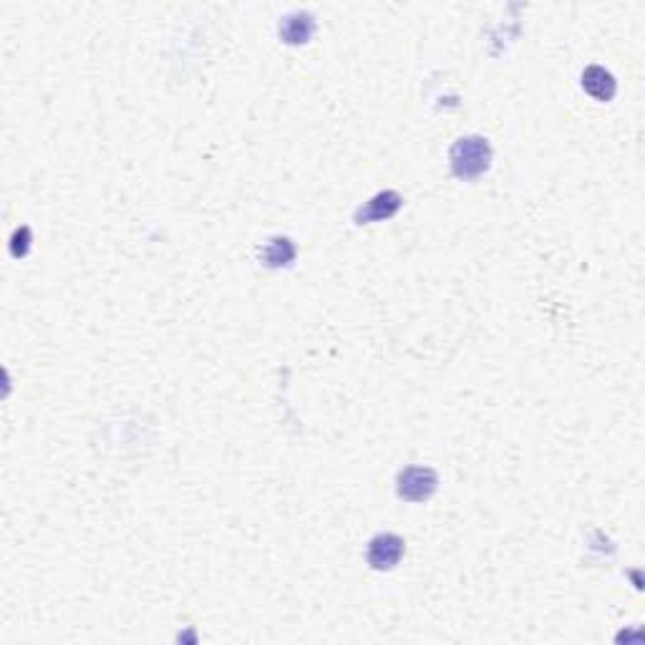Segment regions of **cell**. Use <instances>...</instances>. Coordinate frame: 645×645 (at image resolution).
Listing matches in <instances>:
<instances>
[{
    "label": "cell",
    "instance_id": "cell-2",
    "mask_svg": "<svg viewBox=\"0 0 645 645\" xmlns=\"http://www.w3.org/2000/svg\"><path fill=\"white\" fill-rule=\"evenodd\" d=\"M439 487V474L432 467H406L396 479L401 499L406 502H426Z\"/></svg>",
    "mask_w": 645,
    "mask_h": 645
},
{
    "label": "cell",
    "instance_id": "cell-5",
    "mask_svg": "<svg viewBox=\"0 0 645 645\" xmlns=\"http://www.w3.org/2000/svg\"><path fill=\"white\" fill-rule=\"evenodd\" d=\"M313 31H316V21L306 11H293L288 13L285 18H280V38L285 43H290V46L308 43Z\"/></svg>",
    "mask_w": 645,
    "mask_h": 645
},
{
    "label": "cell",
    "instance_id": "cell-1",
    "mask_svg": "<svg viewBox=\"0 0 645 645\" xmlns=\"http://www.w3.org/2000/svg\"><path fill=\"white\" fill-rule=\"evenodd\" d=\"M449 162H451V172L470 182L481 176L489 165H492V147L484 137H461L454 141L451 152H449Z\"/></svg>",
    "mask_w": 645,
    "mask_h": 645
},
{
    "label": "cell",
    "instance_id": "cell-6",
    "mask_svg": "<svg viewBox=\"0 0 645 645\" xmlns=\"http://www.w3.org/2000/svg\"><path fill=\"white\" fill-rule=\"evenodd\" d=\"M583 89L598 101H611L618 91V83L611 71H605L602 66H587L583 71Z\"/></svg>",
    "mask_w": 645,
    "mask_h": 645
},
{
    "label": "cell",
    "instance_id": "cell-4",
    "mask_svg": "<svg viewBox=\"0 0 645 645\" xmlns=\"http://www.w3.org/2000/svg\"><path fill=\"white\" fill-rule=\"evenodd\" d=\"M403 204L399 192L394 189H386V192H378L375 197L365 202L364 207L356 210V223L358 224H368V223H381V220H388L394 217L399 207Z\"/></svg>",
    "mask_w": 645,
    "mask_h": 645
},
{
    "label": "cell",
    "instance_id": "cell-7",
    "mask_svg": "<svg viewBox=\"0 0 645 645\" xmlns=\"http://www.w3.org/2000/svg\"><path fill=\"white\" fill-rule=\"evenodd\" d=\"M260 258L268 268H285L295 260V245L288 237H272L270 242L262 247Z\"/></svg>",
    "mask_w": 645,
    "mask_h": 645
},
{
    "label": "cell",
    "instance_id": "cell-3",
    "mask_svg": "<svg viewBox=\"0 0 645 645\" xmlns=\"http://www.w3.org/2000/svg\"><path fill=\"white\" fill-rule=\"evenodd\" d=\"M403 540L394 532H384V535H375L374 540L368 542V550H365V560L368 564L378 570V573H386L394 570L403 557Z\"/></svg>",
    "mask_w": 645,
    "mask_h": 645
},
{
    "label": "cell",
    "instance_id": "cell-8",
    "mask_svg": "<svg viewBox=\"0 0 645 645\" xmlns=\"http://www.w3.org/2000/svg\"><path fill=\"white\" fill-rule=\"evenodd\" d=\"M28 245H31V230H28V227L15 230V235H13V242H11L13 255H15V258H24L25 252H28Z\"/></svg>",
    "mask_w": 645,
    "mask_h": 645
}]
</instances>
